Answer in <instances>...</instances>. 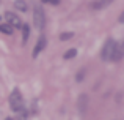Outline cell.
Instances as JSON below:
<instances>
[{
    "mask_svg": "<svg viewBox=\"0 0 124 120\" xmlns=\"http://www.w3.org/2000/svg\"><path fill=\"white\" fill-rule=\"evenodd\" d=\"M21 30H22V43L25 44L27 40H28V35H30V25H28V24H22Z\"/></svg>",
    "mask_w": 124,
    "mask_h": 120,
    "instance_id": "9",
    "label": "cell"
},
{
    "mask_svg": "<svg viewBox=\"0 0 124 120\" xmlns=\"http://www.w3.org/2000/svg\"><path fill=\"white\" fill-rule=\"evenodd\" d=\"M115 46H116V41L112 40V38H108V40L105 41V44L102 46V51H101V59H102L104 62L112 60L113 51H115Z\"/></svg>",
    "mask_w": 124,
    "mask_h": 120,
    "instance_id": "3",
    "label": "cell"
},
{
    "mask_svg": "<svg viewBox=\"0 0 124 120\" xmlns=\"http://www.w3.org/2000/svg\"><path fill=\"white\" fill-rule=\"evenodd\" d=\"M33 24L35 28H38V30H42L46 25V14L41 5H35L33 8Z\"/></svg>",
    "mask_w": 124,
    "mask_h": 120,
    "instance_id": "1",
    "label": "cell"
},
{
    "mask_svg": "<svg viewBox=\"0 0 124 120\" xmlns=\"http://www.w3.org/2000/svg\"><path fill=\"white\" fill-rule=\"evenodd\" d=\"M86 104H88V96L86 95H80V98H79V112L80 114H85Z\"/></svg>",
    "mask_w": 124,
    "mask_h": 120,
    "instance_id": "8",
    "label": "cell"
},
{
    "mask_svg": "<svg viewBox=\"0 0 124 120\" xmlns=\"http://www.w3.org/2000/svg\"><path fill=\"white\" fill-rule=\"evenodd\" d=\"M113 2H115V0H96V2L93 3V8L94 9H102V8H105V6L112 5Z\"/></svg>",
    "mask_w": 124,
    "mask_h": 120,
    "instance_id": "7",
    "label": "cell"
},
{
    "mask_svg": "<svg viewBox=\"0 0 124 120\" xmlns=\"http://www.w3.org/2000/svg\"><path fill=\"white\" fill-rule=\"evenodd\" d=\"M72 37H74V33H61L60 35V40L61 41H66V40H71Z\"/></svg>",
    "mask_w": 124,
    "mask_h": 120,
    "instance_id": "13",
    "label": "cell"
},
{
    "mask_svg": "<svg viewBox=\"0 0 124 120\" xmlns=\"http://www.w3.org/2000/svg\"><path fill=\"white\" fill-rule=\"evenodd\" d=\"M0 32L5 35H11L13 33V27L9 24H0Z\"/></svg>",
    "mask_w": 124,
    "mask_h": 120,
    "instance_id": "10",
    "label": "cell"
},
{
    "mask_svg": "<svg viewBox=\"0 0 124 120\" xmlns=\"http://www.w3.org/2000/svg\"><path fill=\"white\" fill-rule=\"evenodd\" d=\"M83 74H85V71L82 70V71H80V73L79 74H77V81H79V82H80V81H82V77H83Z\"/></svg>",
    "mask_w": 124,
    "mask_h": 120,
    "instance_id": "15",
    "label": "cell"
},
{
    "mask_svg": "<svg viewBox=\"0 0 124 120\" xmlns=\"http://www.w3.org/2000/svg\"><path fill=\"white\" fill-rule=\"evenodd\" d=\"M42 3H50V5H58L60 0H41Z\"/></svg>",
    "mask_w": 124,
    "mask_h": 120,
    "instance_id": "14",
    "label": "cell"
},
{
    "mask_svg": "<svg viewBox=\"0 0 124 120\" xmlns=\"http://www.w3.org/2000/svg\"><path fill=\"white\" fill-rule=\"evenodd\" d=\"M119 22H121V24H124V11L121 13V16H119V19H118Z\"/></svg>",
    "mask_w": 124,
    "mask_h": 120,
    "instance_id": "16",
    "label": "cell"
},
{
    "mask_svg": "<svg viewBox=\"0 0 124 120\" xmlns=\"http://www.w3.org/2000/svg\"><path fill=\"white\" fill-rule=\"evenodd\" d=\"M5 120H13V119H11V117H8V119H5Z\"/></svg>",
    "mask_w": 124,
    "mask_h": 120,
    "instance_id": "17",
    "label": "cell"
},
{
    "mask_svg": "<svg viewBox=\"0 0 124 120\" xmlns=\"http://www.w3.org/2000/svg\"><path fill=\"white\" fill-rule=\"evenodd\" d=\"M14 6L17 9H21V11H25V9H27V2H25V0H16Z\"/></svg>",
    "mask_w": 124,
    "mask_h": 120,
    "instance_id": "11",
    "label": "cell"
},
{
    "mask_svg": "<svg viewBox=\"0 0 124 120\" xmlns=\"http://www.w3.org/2000/svg\"><path fill=\"white\" fill-rule=\"evenodd\" d=\"M5 19H6V24H9L11 27H21V25H22L21 18H19L17 14H14V13L6 11L5 13Z\"/></svg>",
    "mask_w": 124,
    "mask_h": 120,
    "instance_id": "4",
    "label": "cell"
},
{
    "mask_svg": "<svg viewBox=\"0 0 124 120\" xmlns=\"http://www.w3.org/2000/svg\"><path fill=\"white\" fill-rule=\"evenodd\" d=\"M123 57H124V41H123V43H116L115 51H113L112 60H113V62H119Z\"/></svg>",
    "mask_w": 124,
    "mask_h": 120,
    "instance_id": "6",
    "label": "cell"
},
{
    "mask_svg": "<svg viewBox=\"0 0 124 120\" xmlns=\"http://www.w3.org/2000/svg\"><path fill=\"white\" fill-rule=\"evenodd\" d=\"M76 54H77V49H69V51H66V54H64V59H74L76 57Z\"/></svg>",
    "mask_w": 124,
    "mask_h": 120,
    "instance_id": "12",
    "label": "cell"
},
{
    "mask_svg": "<svg viewBox=\"0 0 124 120\" xmlns=\"http://www.w3.org/2000/svg\"><path fill=\"white\" fill-rule=\"evenodd\" d=\"M46 44H47V38H46L44 35H41V37L38 38V41H36V44H35V47H33V57H35V59L39 55V52L46 47Z\"/></svg>",
    "mask_w": 124,
    "mask_h": 120,
    "instance_id": "5",
    "label": "cell"
},
{
    "mask_svg": "<svg viewBox=\"0 0 124 120\" xmlns=\"http://www.w3.org/2000/svg\"><path fill=\"white\" fill-rule=\"evenodd\" d=\"M22 106H24L22 95H21V92H19V89H14L11 92V95H9V108H11L13 111L19 112L22 109Z\"/></svg>",
    "mask_w": 124,
    "mask_h": 120,
    "instance_id": "2",
    "label": "cell"
}]
</instances>
